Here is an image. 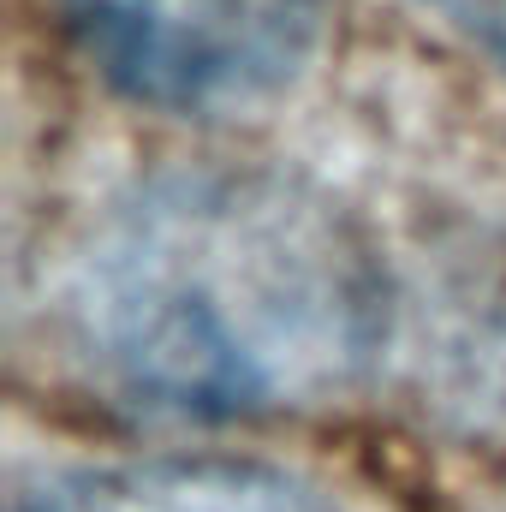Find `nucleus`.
Wrapping results in <instances>:
<instances>
[{
    "instance_id": "f257e3e1",
    "label": "nucleus",
    "mask_w": 506,
    "mask_h": 512,
    "mask_svg": "<svg viewBox=\"0 0 506 512\" xmlns=\"http://www.w3.org/2000/svg\"><path fill=\"white\" fill-rule=\"evenodd\" d=\"M96 376L167 417L310 411L364 382L387 280L358 221L274 167H185L137 185L72 280Z\"/></svg>"
},
{
    "instance_id": "f03ea898",
    "label": "nucleus",
    "mask_w": 506,
    "mask_h": 512,
    "mask_svg": "<svg viewBox=\"0 0 506 512\" xmlns=\"http://www.w3.org/2000/svg\"><path fill=\"white\" fill-rule=\"evenodd\" d=\"M66 30L137 102L215 114L274 96L322 42L334 0H54Z\"/></svg>"
},
{
    "instance_id": "7ed1b4c3",
    "label": "nucleus",
    "mask_w": 506,
    "mask_h": 512,
    "mask_svg": "<svg viewBox=\"0 0 506 512\" xmlns=\"http://www.w3.org/2000/svg\"><path fill=\"white\" fill-rule=\"evenodd\" d=\"M24 512H328L310 489L256 465H143L48 489Z\"/></svg>"
},
{
    "instance_id": "20e7f679",
    "label": "nucleus",
    "mask_w": 506,
    "mask_h": 512,
    "mask_svg": "<svg viewBox=\"0 0 506 512\" xmlns=\"http://www.w3.org/2000/svg\"><path fill=\"white\" fill-rule=\"evenodd\" d=\"M429 12H441L495 72H506V0H423Z\"/></svg>"
}]
</instances>
